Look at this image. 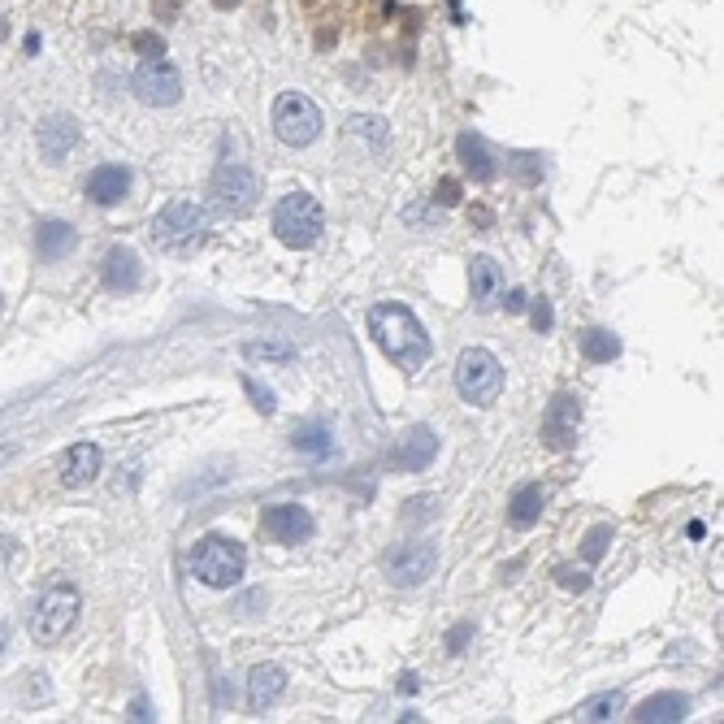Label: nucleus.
Wrapping results in <instances>:
<instances>
[{"label": "nucleus", "instance_id": "25", "mask_svg": "<svg viewBox=\"0 0 724 724\" xmlns=\"http://www.w3.org/2000/svg\"><path fill=\"white\" fill-rule=\"evenodd\" d=\"M581 352H586V361L612 364L620 356V339H616L612 330H586V334H581Z\"/></svg>", "mask_w": 724, "mask_h": 724}, {"label": "nucleus", "instance_id": "11", "mask_svg": "<svg viewBox=\"0 0 724 724\" xmlns=\"http://www.w3.org/2000/svg\"><path fill=\"white\" fill-rule=\"evenodd\" d=\"M577 434H581V403L577 395H556L542 412V443L551 451H568L577 447Z\"/></svg>", "mask_w": 724, "mask_h": 724}, {"label": "nucleus", "instance_id": "24", "mask_svg": "<svg viewBox=\"0 0 724 724\" xmlns=\"http://www.w3.org/2000/svg\"><path fill=\"white\" fill-rule=\"evenodd\" d=\"M291 443H295V451H300V456H309V460H317V464L334 456V434L325 430L322 421H309V425H300Z\"/></svg>", "mask_w": 724, "mask_h": 724}, {"label": "nucleus", "instance_id": "3", "mask_svg": "<svg viewBox=\"0 0 724 724\" xmlns=\"http://www.w3.org/2000/svg\"><path fill=\"white\" fill-rule=\"evenodd\" d=\"M243 568H247V551H243L235 538H222V534L200 538L196 551H192V573L200 577L204 586H213V590L235 586L243 577Z\"/></svg>", "mask_w": 724, "mask_h": 724}, {"label": "nucleus", "instance_id": "23", "mask_svg": "<svg viewBox=\"0 0 724 724\" xmlns=\"http://www.w3.org/2000/svg\"><path fill=\"white\" fill-rule=\"evenodd\" d=\"M456 148H460V162H464V169H469L478 183H490V178L499 174V169H495V157H490V148H486L473 130H464V135L456 139Z\"/></svg>", "mask_w": 724, "mask_h": 724}, {"label": "nucleus", "instance_id": "19", "mask_svg": "<svg viewBox=\"0 0 724 724\" xmlns=\"http://www.w3.org/2000/svg\"><path fill=\"white\" fill-rule=\"evenodd\" d=\"M469 286H473V304H478V309H495L499 286H503L499 265H495L490 256H473V261H469Z\"/></svg>", "mask_w": 724, "mask_h": 724}, {"label": "nucleus", "instance_id": "22", "mask_svg": "<svg viewBox=\"0 0 724 724\" xmlns=\"http://www.w3.org/2000/svg\"><path fill=\"white\" fill-rule=\"evenodd\" d=\"M542 503H547V490L538 482L521 486L517 495H512V503H508V521L517 525V529H534L538 517H542Z\"/></svg>", "mask_w": 724, "mask_h": 724}, {"label": "nucleus", "instance_id": "10", "mask_svg": "<svg viewBox=\"0 0 724 724\" xmlns=\"http://www.w3.org/2000/svg\"><path fill=\"white\" fill-rule=\"evenodd\" d=\"M382 568L395 586H421L439 568V547L434 542H400L395 551H387Z\"/></svg>", "mask_w": 724, "mask_h": 724}, {"label": "nucleus", "instance_id": "40", "mask_svg": "<svg viewBox=\"0 0 724 724\" xmlns=\"http://www.w3.org/2000/svg\"><path fill=\"white\" fill-rule=\"evenodd\" d=\"M0 643H4V634H0Z\"/></svg>", "mask_w": 724, "mask_h": 724}, {"label": "nucleus", "instance_id": "29", "mask_svg": "<svg viewBox=\"0 0 724 724\" xmlns=\"http://www.w3.org/2000/svg\"><path fill=\"white\" fill-rule=\"evenodd\" d=\"M556 581H560L564 590H577V595H581V590L590 586V573H581V568H568V564H564V568H556Z\"/></svg>", "mask_w": 724, "mask_h": 724}, {"label": "nucleus", "instance_id": "9", "mask_svg": "<svg viewBox=\"0 0 724 724\" xmlns=\"http://www.w3.org/2000/svg\"><path fill=\"white\" fill-rule=\"evenodd\" d=\"M135 96H139L144 105H153V109H169V105H178V96H183V79H178V70L165 61L162 52L139 61V70H135Z\"/></svg>", "mask_w": 724, "mask_h": 724}, {"label": "nucleus", "instance_id": "6", "mask_svg": "<svg viewBox=\"0 0 724 724\" xmlns=\"http://www.w3.org/2000/svg\"><path fill=\"white\" fill-rule=\"evenodd\" d=\"M204 231H208V213L192 200H169L153 222V239H157V247H169V252L196 247L204 239Z\"/></svg>", "mask_w": 724, "mask_h": 724}, {"label": "nucleus", "instance_id": "27", "mask_svg": "<svg viewBox=\"0 0 724 724\" xmlns=\"http://www.w3.org/2000/svg\"><path fill=\"white\" fill-rule=\"evenodd\" d=\"M607 542H612V525H595V529L586 534V547H581L586 564H599V560H604Z\"/></svg>", "mask_w": 724, "mask_h": 724}, {"label": "nucleus", "instance_id": "17", "mask_svg": "<svg viewBox=\"0 0 724 724\" xmlns=\"http://www.w3.org/2000/svg\"><path fill=\"white\" fill-rule=\"evenodd\" d=\"M282 694H286V673L278 664H256L252 677H247V707L252 712H270Z\"/></svg>", "mask_w": 724, "mask_h": 724}, {"label": "nucleus", "instance_id": "13", "mask_svg": "<svg viewBox=\"0 0 724 724\" xmlns=\"http://www.w3.org/2000/svg\"><path fill=\"white\" fill-rule=\"evenodd\" d=\"M434 456H439V434H434L430 425H412V430H403L400 447H395L400 469H408V473H421V469H430V464H434Z\"/></svg>", "mask_w": 724, "mask_h": 724}, {"label": "nucleus", "instance_id": "5", "mask_svg": "<svg viewBox=\"0 0 724 724\" xmlns=\"http://www.w3.org/2000/svg\"><path fill=\"white\" fill-rule=\"evenodd\" d=\"M274 135L291 148H309L322 135V109L304 91H282L274 100Z\"/></svg>", "mask_w": 724, "mask_h": 724}, {"label": "nucleus", "instance_id": "31", "mask_svg": "<svg viewBox=\"0 0 724 724\" xmlns=\"http://www.w3.org/2000/svg\"><path fill=\"white\" fill-rule=\"evenodd\" d=\"M243 387H247V395L256 400V412H265V417L274 412V395H270V391H261V387H256L252 378H243Z\"/></svg>", "mask_w": 724, "mask_h": 724}, {"label": "nucleus", "instance_id": "4", "mask_svg": "<svg viewBox=\"0 0 724 724\" xmlns=\"http://www.w3.org/2000/svg\"><path fill=\"white\" fill-rule=\"evenodd\" d=\"M322 231H325V213L309 192L282 196L278 208H274V235H278L286 247L304 252V247H313V243L322 239Z\"/></svg>", "mask_w": 724, "mask_h": 724}, {"label": "nucleus", "instance_id": "34", "mask_svg": "<svg viewBox=\"0 0 724 724\" xmlns=\"http://www.w3.org/2000/svg\"><path fill=\"white\" fill-rule=\"evenodd\" d=\"M469 638H473V625H456V629L447 634V650H451V655H456V650H464V643H469Z\"/></svg>", "mask_w": 724, "mask_h": 724}, {"label": "nucleus", "instance_id": "38", "mask_svg": "<svg viewBox=\"0 0 724 724\" xmlns=\"http://www.w3.org/2000/svg\"><path fill=\"white\" fill-rule=\"evenodd\" d=\"M9 456H18V443L0 447V464H4V460H9Z\"/></svg>", "mask_w": 724, "mask_h": 724}, {"label": "nucleus", "instance_id": "26", "mask_svg": "<svg viewBox=\"0 0 724 724\" xmlns=\"http://www.w3.org/2000/svg\"><path fill=\"white\" fill-rule=\"evenodd\" d=\"M620 707H625L620 689H607V694H595L577 707V721H612V716H620Z\"/></svg>", "mask_w": 724, "mask_h": 724}, {"label": "nucleus", "instance_id": "39", "mask_svg": "<svg viewBox=\"0 0 724 724\" xmlns=\"http://www.w3.org/2000/svg\"><path fill=\"white\" fill-rule=\"evenodd\" d=\"M226 4H235V0H217V9H226Z\"/></svg>", "mask_w": 724, "mask_h": 724}, {"label": "nucleus", "instance_id": "2", "mask_svg": "<svg viewBox=\"0 0 724 724\" xmlns=\"http://www.w3.org/2000/svg\"><path fill=\"white\" fill-rule=\"evenodd\" d=\"M456 391L469 408H495L503 395V364L486 348H464L456 361Z\"/></svg>", "mask_w": 724, "mask_h": 724}, {"label": "nucleus", "instance_id": "30", "mask_svg": "<svg viewBox=\"0 0 724 724\" xmlns=\"http://www.w3.org/2000/svg\"><path fill=\"white\" fill-rule=\"evenodd\" d=\"M430 517H434V499L430 495H421V499L408 503V521H430Z\"/></svg>", "mask_w": 724, "mask_h": 724}, {"label": "nucleus", "instance_id": "14", "mask_svg": "<svg viewBox=\"0 0 724 724\" xmlns=\"http://www.w3.org/2000/svg\"><path fill=\"white\" fill-rule=\"evenodd\" d=\"M79 139H82V130H79V121L70 118V114H52V118L40 121V153L48 157V162L70 157Z\"/></svg>", "mask_w": 724, "mask_h": 724}, {"label": "nucleus", "instance_id": "28", "mask_svg": "<svg viewBox=\"0 0 724 724\" xmlns=\"http://www.w3.org/2000/svg\"><path fill=\"white\" fill-rule=\"evenodd\" d=\"M243 352H247L252 361H291V356H295L286 343H247Z\"/></svg>", "mask_w": 724, "mask_h": 724}, {"label": "nucleus", "instance_id": "21", "mask_svg": "<svg viewBox=\"0 0 724 724\" xmlns=\"http://www.w3.org/2000/svg\"><path fill=\"white\" fill-rule=\"evenodd\" d=\"M75 243H79V235H75L66 222H43L40 231H36V252H40V261H66V256L75 252Z\"/></svg>", "mask_w": 724, "mask_h": 724}, {"label": "nucleus", "instance_id": "8", "mask_svg": "<svg viewBox=\"0 0 724 724\" xmlns=\"http://www.w3.org/2000/svg\"><path fill=\"white\" fill-rule=\"evenodd\" d=\"M208 196L217 213H247L256 196H261V178L239 162H222L213 169V183H208Z\"/></svg>", "mask_w": 724, "mask_h": 724}, {"label": "nucleus", "instance_id": "12", "mask_svg": "<svg viewBox=\"0 0 724 724\" xmlns=\"http://www.w3.org/2000/svg\"><path fill=\"white\" fill-rule=\"evenodd\" d=\"M265 534L282 542V547H295V542H309L313 538V512L309 508H300V503H274V508H265Z\"/></svg>", "mask_w": 724, "mask_h": 724}, {"label": "nucleus", "instance_id": "7", "mask_svg": "<svg viewBox=\"0 0 724 724\" xmlns=\"http://www.w3.org/2000/svg\"><path fill=\"white\" fill-rule=\"evenodd\" d=\"M79 607L82 599L75 586H52L31 612V638L40 646H57L70 634V625L79 620Z\"/></svg>", "mask_w": 724, "mask_h": 724}, {"label": "nucleus", "instance_id": "36", "mask_svg": "<svg viewBox=\"0 0 724 724\" xmlns=\"http://www.w3.org/2000/svg\"><path fill=\"white\" fill-rule=\"evenodd\" d=\"M508 309H512V313H521V309H525V291H521V286H517V291H508Z\"/></svg>", "mask_w": 724, "mask_h": 724}, {"label": "nucleus", "instance_id": "16", "mask_svg": "<svg viewBox=\"0 0 724 724\" xmlns=\"http://www.w3.org/2000/svg\"><path fill=\"white\" fill-rule=\"evenodd\" d=\"M126 192H130V169L126 165H96L91 178H87V196L100 204V208L121 204Z\"/></svg>", "mask_w": 724, "mask_h": 724}, {"label": "nucleus", "instance_id": "15", "mask_svg": "<svg viewBox=\"0 0 724 724\" xmlns=\"http://www.w3.org/2000/svg\"><path fill=\"white\" fill-rule=\"evenodd\" d=\"M100 447L96 443H75L66 456H61V464H57V473H61V486H70V490H79V486L96 482V473H100Z\"/></svg>", "mask_w": 724, "mask_h": 724}, {"label": "nucleus", "instance_id": "1", "mask_svg": "<svg viewBox=\"0 0 724 724\" xmlns=\"http://www.w3.org/2000/svg\"><path fill=\"white\" fill-rule=\"evenodd\" d=\"M369 334L387 352V361L400 364L403 373H417L421 364L430 361V352H434L430 334L412 317V309H403L395 300H382V304L369 309Z\"/></svg>", "mask_w": 724, "mask_h": 724}, {"label": "nucleus", "instance_id": "33", "mask_svg": "<svg viewBox=\"0 0 724 724\" xmlns=\"http://www.w3.org/2000/svg\"><path fill=\"white\" fill-rule=\"evenodd\" d=\"M434 200L447 204V208H451V204H460V183H456V178H443V183H439V192H434Z\"/></svg>", "mask_w": 724, "mask_h": 724}, {"label": "nucleus", "instance_id": "18", "mask_svg": "<svg viewBox=\"0 0 724 724\" xmlns=\"http://www.w3.org/2000/svg\"><path fill=\"white\" fill-rule=\"evenodd\" d=\"M144 278V270H139V256H135V247H114L109 256H105V286L109 291H135Z\"/></svg>", "mask_w": 724, "mask_h": 724}, {"label": "nucleus", "instance_id": "37", "mask_svg": "<svg viewBox=\"0 0 724 724\" xmlns=\"http://www.w3.org/2000/svg\"><path fill=\"white\" fill-rule=\"evenodd\" d=\"M135 721H153V712H148V703H144V698H135Z\"/></svg>", "mask_w": 724, "mask_h": 724}, {"label": "nucleus", "instance_id": "32", "mask_svg": "<svg viewBox=\"0 0 724 724\" xmlns=\"http://www.w3.org/2000/svg\"><path fill=\"white\" fill-rule=\"evenodd\" d=\"M551 325H556V313H551V304H547V300H538V304H534V330H538V334H547Z\"/></svg>", "mask_w": 724, "mask_h": 724}, {"label": "nucleus", "instance_id": "35", "mask_svg": "<svg viewBox=\"0 0 724 724\" xmlns=\"http://www.w3.org/2000/svg\"><path fill=\"white\" fill-rule=\"evenodd\" d=\"M512 169L521 174L525 183H534L538 178V157H512Z\"/></svg>", "mask_w": 724, "mask_h": 724}, {"label": "nucleus", "instance_id": "20", "mask_svg": "<svg viewBox=\"0 0 724 724\" xmlns=\"http://www.w3.org/2000/svg\"><path fill=\"white\" fill-rule=\"evenodd\" d=\"M685 716H689V698H682V694H655L634 712V721L643 724H682Z\"/></svg>", "mask_w": 724, "mask_h": 724}]
</instances>
